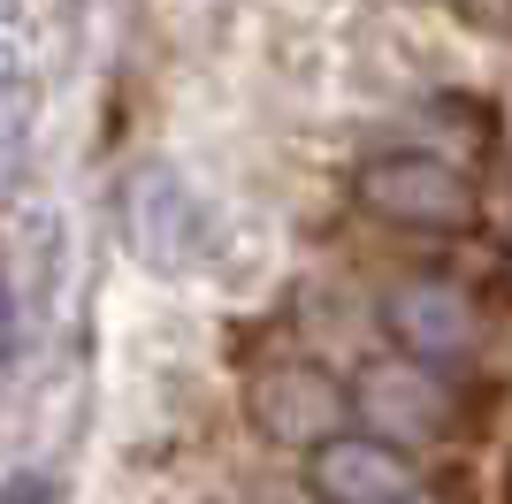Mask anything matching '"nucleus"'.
Returning a JSON list of instances; mask_svg holds the SVG:
<instances>
[{
  "label": "nucleus",
  "mask_w": 512,
  "mask_h": 504,
  "mask_svg": "<svg viewBox=\"0 0 512 504\" xmlns=\"http://www.w3.org/2000/svg\"><path fill=\"white\" fill-rule=\"evenodd\" d=\"M421 489L406 443L367 436V428H337L306 451V497L314 504H398Z\"/></svg>",
  "instance_id": "nucleus-5"
},
{
  "label": "nucleus",
  "mask_w": 512,
  "mask_h": 504,
  "mask_svg": "<svg viewBox=\"0 0 512 504\" xmlns=\"http://www.w3.org/2000/svg\"><path fill=\"white\" fill-rule=\"evenodd\" d=\"M8 329H16V306H8V283H0V352H8Z\"/></svg>",
  "instance_id": "nucleus-8"
},
{
  "label": "nucleus",
  "mask_w": 512,
  "mask_h": 504,
  "mask_svg": "<svg viewBox=\"0 0 512 504\" xmlns=\"http://www.w3.org/2000/svg\"><path fill=\"white\" fill-rule=\"evenodd\" d=\"M344 398H352L367 436H390V443H436V436H451V420H459V398H451L444 367L406 359V352L367 359Z\"/></svg>",
  "instance_id": "nucleus-2"
},
{
  "label": "nucleus",
  "mask_w": 512,
  "mask_h": 504,
  "mask_svg": "<svg viewBox=\"0 0 512 504\" xmlns=\"http://www.w3.org/2000/svg\"><path fill=\"white\" fill-rule=\"evenodd\" d=\"M497 497H505V504H512V459H505V489H497Z\"/></svg>",
  "instance_id": "nucleus-9"
},
{
  "label": "nucleus",
  "mask_w": 512,
  "mask_h": 504,
  "mask_svg": "<svg viewBox=\"0 0 512 504\" xmlns=\"http://www.w3.org/2000/svg\"><path fill=\"white\" fill-rule=\"evenodd\" d=\"M344 382L314 359H276V367H260L253 390H245V420H253L268 443L283 451H314L321 436H337L344 428Z\"/></svg>",
  "instance_id": "nucleus-4"
},
{
  "label": "nucleus",
  "mask_w": 512,
  "mask_h": 504,
  "mask_svg": "<svg viewBox=\"0 0 512 504\" xmlns=\"http://www.w3.org/2000/svg\"><path fill=\"white\" fill-rule=\"evenodd\" d=\"M383 329L406 359H428V367H459L482 344V306H474L451 275H406L390 283L383 298Z\"/></svg>",
  "instance_id": "nucleus-3"
},
{
  "label": "nucleus",
  "mask_w": 512,
  "mask_h": 504,
  "mask_svg": "<svg viewBox=\"0 0 512 504\" xmlns=\"http://www.w3.org/2000/svg\"><path fill=\"white\" fill-rule=\"evenodd\" d=\"M398 504H421V489H413V497H398Z\"/></svg>",
  "instance_id": "nucleus-10"
},
{
  "label": "nucleus",
  "mask_w": 512,
  "mask_h": 504,
  "mask_svg": "<svg viewBox=\"0 0 512 504\" xmlns=\"http://www.w3.org/2000/svg\"><path fill=\"white\" fill-rule=\"evenodd\" d=\"M123 237L146 268H192L199 252V199L184 191L176 168H138L123 184Z\"/></svg>",
  "instance_id": "nucleus-6"
},
{
  "label": "nucleus",
  "mask_w": 512,
  "mask_h": 504,
  "mask_svg": "<svg viewBox=\"0 0 512 504\" xmlns=\"http://www.w3.org/2000/svg\"><path fill=\"white\" fill-rule=\"evenodd\" d=\"M352 207L390 222V230H421V237H451L474 222V184L436 153H375L352 176Z\"/></svg>",
  "instance_id": "nucleus-1"
},
{
  "label": "nucleus",
  "mask_w": 512,
  "mask_h": 504,
  "mask_svg": "<svg viewBox=\"0 0 512 504\" xmlns=\"http://www.w3.org/2000/svg\"><path fill=\"white\" fill-rule=\"evenodd\" d=\"M0 504H54V482H31V474H23V482L0 489Z\"/></svg>",
  "instance_id": "nucleus-7"
}]
</instances>
